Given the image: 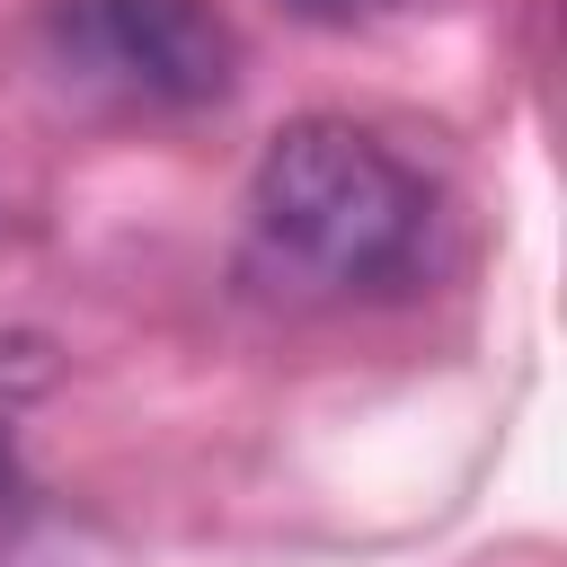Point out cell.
Segmentation results:
<instances>
[{"label":"cell","instance_id":"obj_1","mask_svg":"<svg viewBox=\"0 0 567 567\" xmlns=\"http://www.w3.org/2000/svg\"><path fill=\"white\" fill-rule=\"evenodd\" d=\"M248 221L275 266L328 284V292H372L399 284L425 248V186L399 151H381L346 115H301L266 142L248 177Z\"/></svg>","mask_w":567,"mask_h":567},{"label":"cell","instance_id":"obj_2","mask_svg":"<svg viewBox=\"0 0 567 567\" xmlns=\"http://www.w3.org/2000/svg\"><path fill=\"white\" fill-rule=\"evenodd\" d=\"M44 27L71 80L133 106H213L239 80V35L213 0H53Z\"/></svg>","mask_w":567,"mask_h":567},{"label":"cell","instance_id":"obj_3","mask_svg":"<svg viewBox=\"0 0 567 567\" xmlns=\"http://www.w3.org/2000/svg\"><path fill=\"white\" fill-rule=\"evenodd\" d=\"M27 505H35V496H27V470H18V452L0 443V558H9V540L27 532Z\"/></svg>","mask_w":567,"mask_h":567},{"label":"cell","instance_id":"obj_4","mask_svg":"<svg viewBox=\"0 0 567 567\" xmlns=\"http://www.w3.org/2000/svg\"><path fill=\"white\" fill-rule=\"evenodd\" d=\"M301 18H319V27H346V18H363V9H381V0H292Z\"/></svg>","mask_w":567,"mask_h":567}]
</instances>
